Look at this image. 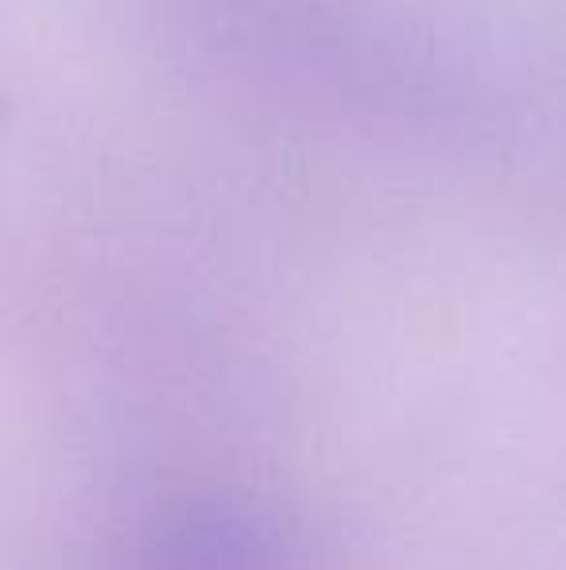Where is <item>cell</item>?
Wrapping results in <instances>:
<instances>
[]
</instances>
